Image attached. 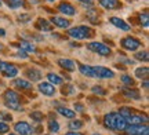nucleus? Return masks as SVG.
Returning a JSON list of instances; mask_svg holds the SVG:
<instances>
[{"label": "nucleus", "instance_id": "1", "mask_svg": "<svg viewBox=\"0 0 149 135\" xmlns=\"http://www.w3.org/2000/svg\"><path fill=\"white\" fill-rule=\"evenodd\" d=\"M104 125L107 127L108 130L112 131H123L126 127H127V121L126 119L120 116L116 112H112V113H108L104 116Z\"/></svg>", "mask_w": 149, "mask_h": 135}, {"label": "nucleus", "instance_id": "2", "mask_svg": "<svg viewBox=\"0 0 149 135\" xmlns=\"http://www.w3.org/2000/svg\"><path fill=\"white\" fill-rule=\"evenodd\" d=\"M3 98H4V105L8 109H11V110H19V109H21V105H19L21 97H19V94L15 92L14 90H7V91L4 92Z\"/></svg>", "mask_w": 149, "mask_h": 135}, {"label": "nucleus", "instance_id": "3", "mask_svg": "<svg viewBox=\"0 0 149 135\" xmlns=\"http://www.w3.org/2000/svg\"><path fill=\"white\" fill-rule=\"evenodd\" d=\"M68 35L70 37L76 39V40H84V39L93 37L94 36V30L88 26H76V28H70L68 30Z\"/></svg>", "mask_w": 149, "mask_h": 135}, {"label": "nucleus", "instance_id": "4", "mask_svg": "<svg viewBox=\"0 0 149 135\" xmlns=\"http://www.w3.org/2000/svg\"><path fill=\"white\" fill-rule=\"evenodd\" d=\"M87 48L90 51H93V53L102 55V57H109L112 54L111 47L104 43H100V42H91V43H88L87 44Z\"/></svg>", "mask_w": 149, "mask_h": 135}, {"label": "nucleus", "instance_id": "5", "mask_svg": "<svg viewBox=\"0 0 149 135\" xmlns=\"http://www.w3.org/2000/svg\"><path fill=\"white\" fill-rule=\"evenodd\" d=\"M0 73L7 77V79H13L18 75V68L14 64L6 62V61H0Z\"/></svg>", "mask_w": 149, "mask_h": 135}, {"label": "nucleus", "instance_id": "6", "mask_svg": "<svg viewBox=\"0 0 149 135\" xmlns=\"http://www.w3.org/2000/svg\"><path fill=\"white\" fill-rule=\"evenodd\" d=\"M124 131L126 135H149V128L146 124H127Z\"/></svg>", "mask_w": 149, "mask_h": 135}, {"label": "nucleus", "instance_id": "7", "mask_svg": "<svg viewBox=\"0 0 149 135\" xmlns=\"http://www.w3.org/2000/svg\"><path fill=\"white\" fill-rule=\"evenodd\" d=\"M120 46H122L124 50H127V51H137V50L142 46V43L139 42L138 39L133 37V36H127V37H124L120 42Z\"/></svg>", "mask_w": 149, "mask_h": 135}, {"label": "nucleus", "instance_id": "8", "mask_svg": "<svg viewBox=\"0 0 149 135\" xmlns=\"http://www.w3.org/2000/svg\"><path fill=\"white\" fill-rule=\"evenodd\" d=\"M93 68V72H94V77H98V79H112L115 77V72L111 70L109 68H105V66H91Z\"/></svg>", "mask_w": 149, "mask_h": 135}, {"label": "nucleus", "instance_id": "9", "mask_svg": "<svg viewBox=\"0 0 149 135\" xmlns=\"http://www.w3.org/2000/svg\"><path fill=\"white\" fill-rule=\"evenodd\" d=\"M14 130H15L17 134H19V135H32L33 134V128L26 121H18V123H15Z\"/></svg>", "mask_w": 149, "mask_h": 135}, {"label": "nucleus", "instance_id": "10", "mask_svg": "<svg viewBox=\"0 0 149 135\" xmlns=\"http://www.w3.org/2000/svg\"><path fill=\"white\" fill-rule=\"evenodd\" d=\"M58 11L59 12H62L64 15H68V17H72V15L76 14V8H74L70 3H68V1H62V3H59L58 4Z\"/></svg>", "mask_w": 149, "mask_h": 135}, {"label": "nucleus", "instance_id": "11", "mask_svg": "<svg viewBox=\"0 0 149 135\" xmlns=\"http://www.w3.org/2000/svg\"><path fill=\"white\" fill-rule=\"evenodd\" d=\"M109 22H111L113 26H116L117 29H120V30H124V32L130 30V25H128V24L124 21V19H122V18H117V17H112L111 19H109Z\"/></svg>", "mask_w": 149, "mask_h": 135}, {"label": "nucleus", "instance_id": "12", "mask_svg": "<svg viewBox=\"0 0 149 135\" xmlns=\"http://www.w3.org/2000/svg\"><path fill=\"white\" fill-rule=\"evenodd\" d=\"M39 91L42 92L43 95H47V97H53L55 94V87L50 83H40L39 84Z\"/></svg>", "mask_w": 149, "mask_h": 135}, {"label": "nucleus", "instance_id": "13", "mask_svg": "<svg viewBox=\"0 0 149 135\" xmlns=\"http://www.w3.org/2000/svg\"><path fill=\"white\" fill-rule=\"evenodd\" d=\"M13 86L17 87L18 90H24V91L32 90V83L25 80V79H15V80L13 81Z\"/></svg>", "mask_w": 149, "mask_h": 135}, {"label": "nucleus", "instance_id": "14", "mask_svg": "<svg viewBox=\"0 0 149 135\" xmlns=\"http://www.w3.org/2000/svg\"><path fill=\"white\" fill-rule=\"evenodd\" d=\"M127 121V124H146L148 123V119H146V116H142V114H131L128 119H126Z\"/></svg>", "mask_w": 149, "mask_h": 135}, {"label": "nucleus", "instance_id": "15", "mask_svg": "<svg viewBox=\"0 0 149 135\" xmlns=\"http://www.w3.org/2000/svg\"><path fill=\"white\" fill-rule=\"evenodd\" d=\"M25 76H26L29 80H32V81H40L42 80V72L39 69H35V68H31V69H28L26 72H25Z\"/></svg>", "mask_w": 149, "mask_h": 135}, {"label": "nucleus", "instance_id": "16", "mask_svg": "<svg viewBox=\"0 0 149 135\" xmlns=\"http://www.w3.org/2000/svg\"><path fill=\"white\" fill-rule=\"evenodd\" d=\"M58 65L61 66L62 69L68 70V72H73V70H76V64H74L72 60L61 58V60H58Z\"/></svg>", "mask_w": 149, "mask_h": 135}, {"label": "nucleus", "instance_id": "17", "mask_svg": "<svg viewBox=\"0 0 149 135\" xmlns=\"http://www.w3.org/2000/svg\"><path fill=\"white\" fill-rule=\"evenodd\" d=\"M122 92L127 98H130V99H135V101H138L139 98H141V94H139V91H138V90H135V88L123 87V88H122Z\"/></svg>", "mask_w": 149, "mask_h": 135}, {"label": "nucleus", "instance_id": "18", "mask_svg": "<svg viewBox=\"0 0 149 135\" xmlns=\"http://www.w3.org/2000/svg\"><path fill=\"white\" fill-rule=\"evenodd\" d=\"M51 25H55L61 29H66V28H69L70 22L65 18H61V17H51Z\"/></svg>", "mask_w": 149, "mask_h": 135}, {"label": "nucleus", "instance_id": "19", "mask_svg": "<svg viewBox=\"0 0 149 135\" xmlns=\"http://www.w3.org/2000/svg\"><path fill=\"white\" fill-rule=\"evenodd\" d=\"M36 28L39 30H42V32H50L51 29H53V25L47 21V19H44V18H39L36 21Z\"/></svg>", "mask_w": 149, "mask_h": 135}, {"label": "nucleus", "instance_id": "20", "mask_svg": "<svg viewBox=\"0 0 149 135\" xmlns=\"http://www.w3.org/2000/svg\"><path fill=\"white\" fill-rule=\"evenodd\" d=\"M98 1H100V4H101L104 8H107V10H115V8L122 7V4H120L117 0H98Z\"/></svg>", "mask_w": 149, "mask_h": 135}, {"label": "nucleus", "instance_id": "21", "mask_svg": "<svg viewBox=\"0 0 149 135\" xmlns=\"http://www.w3.org/2000/svg\"><path fill=\"white\" fill-rule=\"evenodd\" d=\"M15 47H18L19 50L25 51V53H36V47L31 42H26V40H22L19 44H15Z\"/></svg>", "mask_w": 149, "mask_h": 135}, {"label": "nucleus", "instance_id": "22", "mask_svg": "<svg viewBox=\"0 0 149 135\" xmlns=\"http://www.w3.org/2000/svg\"><path fill=\"white\" fill-rule=\"evenodd\" d=\"M57 112H58L61 116L66 117V119H73L74 116H76V112H73V110H70V109H68V108H65V106H58V108H57Z\"/></svg>", "mask_w": 149, "mask_h": 135}, {"label": "nucleus", "instance_id": "23", "mask_svg": "<svg viewBox=\"0 0 149 135\" xmlns=\"http://www.w3.org/2000/svg\"><path fill=\"white\" fill-rule=\"evenodd\" d=\"M47 79H48V83H50V84H54V86L62 84V83H64V79H62L59 75H57V73H48Z\"/></svg>", "mask_w": 149, "mask_h": 135}, {"label": "nucleus", "instance_id": "24", "mask_svg": "<svg viewBox=\"0 0 149 135\" xmlns=\"http://www.w3.org/2000/svg\"><path fill=\"white\" fill-rule=\"evenodd\" d=\"M79 72L83 76H87V77H94V72H93V68L90 65H83L80 64L79 65Z\"/></svg>", "mask_w": 149, "mask_h": 135}, {"label": "nucleus", "instance_id": "25", "mask_svg": "<svg viewBox=\"0 0 149 135\" xmlns=\"http://www.w3.org/2000/svg\"><path fill=\"white\" fill-rule=\"evenodd\" d=\"M135 76L138 77V79H148L149 76V68L148 66H142V68H137L135 69Z\"/></svg>", "mask_w": 149, "mask_h": 135}, {"label": "nucleus", "instance_id": "26", "mask_svg": "<svg viewBox=\"0 0 149 135\" xmlns=\"http://www.w3.org/2000/svg\"><path fill=\"white\" fill-rule=\"evenodd\" d=\"M138 19H139L141 26H144V28H148L149 26V14L146 12V11L139 14V15H138Z\"/></svg>", "mask_w": 149, "mask_h": 135}, {"label": "nucleus", "instance_id": "27", "mask_svg": "<svg viewBox=\"0 0 149 135\" xmlns=\"http://www.w3.org/2000/svg\"><path fill=\"white\" fill-rule=\"evenodd\" d=\"M48 130H50L51 134H57V132L59 131L58 121H55V120H50V121H48Z\"/></svg>", "mask_w": 149, "mask_h": 135}, {"label": "nucleus", "instance_id": "28", "mask_svg": "<svg viewBox=\"0 0 149 135\" xmlns=\"http://www.w3.org/2000/svg\"><path fill=\"white\" fill-rule=\"evenodd\" d=\"M68 127H69V130H72V131H77L83 127V121H81V120H73V121H70L69 124H68Z\"/></svg>", "mask_w": 149, "mask_h": 135}, {"label": "nucleus", "instance_id": "29", "mask_svg": "<svg viewBox=\"0 0 149 135\" xmlns=\"http://www.w3.org/2000/svg\"><path fill=\"white\" fill-rule=\"evenodd\" d=\"M31 116V119L33 120V121H36V123H40V121H43V113L42 112H39V110H35V112H32V113L29 114Z\"/></svg>", "mask_w": 149, "mask_h": 135}, {"label": "nucleus", "instance_id": "30", "mask_svg": "<svg viewBox=\"0 0 149 135\" xmlns=\"http://www.w3.org/2000/svg\"><path fill=\"white\" fill-rule=\"evenodd\" d=\"M135 60L137 61H144V62H148L149 57H148V51L145 50V51H139L135 54Z\"/></svg>", "mask_w": 149, "mask_h": 135}, {"label": "nucleus", "instance_id": "31", "mask_svg": "<svg viewBox=\"0 0 149 135\" xmlns=\"http://www.w3.org/2000/svg\"><path fill=\"white\" fill-rule=\"evenodd\" d=\"M24 0H8V6L11 8H19V7H24Z\"/></svg>", "mask_w": 149, "mask_h": 135}, {"label": "nucleus", "instance_id": "32", "mask_svg": "<svg viewBox=\"0 0 149 135\" xmlns=\"http://www.w3.org/2000/svg\"><path fill=\"white\" fill-rule=\"evenodd\" d=\"M119 114L120 116H123L124 119H128L131 114H133V110L130 108H120V110H119Z\"/></svg>", "mask_w": 149, "mask_h": 135}, {"label": "nucleus", "instance_id": "33", "mask_svg": "<svg viewBox=\"0 0 149 135\" xmlns=\"http://www.w3.org/2000/svg\"><path fill=\"white\" fill-rule=\"evenodd\" d=\"M122 83L123 84H126V86H134V79H131L130 76H127V75H124V76H122Z\"/></svg>", "mask_w": 149, "mask_h": 135}, {"label": "nucleus", "instance_id": "34", "mask_svg": "<svg viewBox=\"0 0 149 135\" xmlns=\"http://www.w3.org/2000/svg\"><path fill=\"white\" fill-rule=\"evenodd\" d=\"M13 120V116H11L8 112H0V121H11Z\"/></svg>", "mask_w": 149, "mask_h": 135}, {"label": "nucleus", "instance_id": "35", "mask_svg": "<svg viewBox=\"0 0 149 135\" xmlns=\"http://www.w3.org/2000/svg\"><path fill=\"white\" fill-rule=\"evenodd\" d=\"M8 131H10V125L7 124V123H4V121H0V135L6 134Z\"/></svg>", "mask_w": 149, "mask_h": 135}, {"label": "nucleus", "instance_id": "36", "mask_svg": "<svg viewBox=\"0 0 149 135\" xmlns=\"http://www.w3.org/2000/svg\"><path fill=\"white\" fill-rule=\"evenodd\" d=\"M93 92H94V94H100V95H105V94H107V91H105L102 87H100V86L93 87Z\"/></svg>", "mask_w": 149, "mask_h": 135}, {"label": "nucleus", "instance_id": "37", "mask_svg": "<svg viewBox=\"0 0 149 135\" xmlns=\"http://www.w3.org/2000/svg\"><path fill=\"white\" fill-rule=\"evenodd\" d=\"M29 19H31V15H29V14H21V15H18V21L21 22V24L28 22Z\"/></svg>", "mask_w": 149, "mask_h": 135}, {"label": "nucleus", "instance_id": "38", "mask_svg": "<svg viewBox=\"0 0 149 135\" xmlns=\"http://www.w3.org/2000/svg\"><path fill=\"white\" fill-rule=\"evenodd\" d=\"M74 110L81 113V112H84V106H83L81 103H74Z\"/></svg>", "mask_w": 149, "mask_h": 135}, {"label": "nucleus", "instance_id": "39", "mask_svg": "<svg viewBox=\"0 0 149 135\" xmlns=\"http://www.w3.org/2000/svg\"><path fill=\"white\" fill-rule=\"evenodd\" d=\"M79 1L83 6H87V7H91V6L94 4V0H79Z\"/></svg>", "mask_w": 149, "mask_h": 135}, {"label": "nucleus", "instance_id": "40", "mask_svg": "<svg viewBox=\"0 0 149 135\" xmlns=\"http://www.w3.org/2000/svg\"><path fill=\"white\" fill-rule=\"evenodd\" d=\"M17 57H18V58H22V60H25V58H28V53H25V51L19 50V51L17 53Z\"/></svg>", "mask_w": 149, "mask_h": 135}, {"label": "nucleus", "instance_id": "41", "mask_svg": "<svg viewBox=\"0 0 149 135\" xmlns=\"http://www.w3.org/2000/svg\"><path fill=\"white\" fill-rule=\"evenodd\" d=\"M119 61H120V62H124V64H128V65H131V64H133V61L127 60V58H124V57H120V58H119Z\"/></svg>", "mask_w": 149, "mask_h": 135}, {"label": "nucleus", "instance_id": "42", "mask_svg": "<svg viewBox=\"0 0 149 135\" xmlns=\"http://www.w3.org/2000/svg\"><path fill=\"white\" fill-rule=\"evenodd\" d=\"M142 87H144V90H148V88H149V81H148V79H145V80H144V83H142Z\"/></svg>", "mask_w": 149, "mask_h": 135}, {"label": "nucleus", "instance_id": "43", "mask_svg": "<svg viewBox=\"0 0 149 135\" xmlns=\"http://www.w3.org/2000/svg\"><path fill=\"white\" fill-rule=\"evenodd\" d=\"M65 135H83L81 132H77V131H70V132H68V134Z\"/></svg>", "mask_w": 149, "mask_h": 135}, {"label": "nucleus", "instance_id": "44", "mask_svg": "<svg viewBox=\"0 0 149 135\" xmlns=\"http://www.w3.org/2000/svg\"><path fill=\"white\" fill-rule=\"evenodd\" d=\"M6 36V30L4 29H0V37H4Z\"/></svg>", "mask_w": 149, "mask_h": 135}, {"label": "nucleus", "instance_id": "45", "mask_svg": "<svg viewBox=\"0 0 149 135\" xmlns=\"http://www.w3.org/2000/svg\"><path fill=\"white\" fill-rule=\"evenodd\" d=\"M70 46H72V47H79V44L77 43H70Z\"/></svg>", "mask_w": 149, "mask_h": 135}, {"label": "nucleus", "instance_id": "46", "mask_svg": "<svg viewBox=\"0 0 149 135\" xmlns=\"http://www.w3.org/2000/svg\"><path fill=\"white\" fill-rule=\"evenodd\" d=\"M0 50H3V44L0 43Z\"/></svg>", "mask_w": 149, "mask_h": 135}, {"label": "nucleus", "instance_id": "47", "mask_svg": "<svg viewBox=\"0 0 149 135\" xmlns=\"http://www.w3.org/2000/svg\"><path fill=\"white\" fill-rule=\"evenodd\" d=\"M47 1H50V3H53V1H55V0H47Z\"/></svg>", "mask_w": 149, "mask_h": 135}, {"label": "nucleus", "instance_id": "48", "mask_svg": "<svg viewBox=\"0 0 149 135\" xmlns=\"http://www.w3.org/2000/svg\"><path fill=\"white\" fill-rule=\"evenodd\" d=\"M0 7H1V0H0Z\"/></svg>", "mask_w": 149, "mask_h": 135}, {"label": "nucleus", "instance_id": "49", "mask_svg": "<svg viewBox=\"0 0 149 135\" xmlns=\"http://www.w3.org/2000/svg\"><path fill=\"white\" fill-rule=\"evenodd\" d=\"M93 135H101V134H93Z\"/></svg>", "mask_w": 149, "mask_h": 135}, {"label": "nucleus", "instance_id": "50", "mask_svg": "<svg viewBox=\"0 0 149 135\" xmlns=\"http://www.w3.org/2000/svg\"><path fill=\"white\" fill-rule=\"evenodd\" d=\"M10 135H15V134H10Z\"/></svg>", "mask_w": 149, "mask_h": 135}]
</instances>
